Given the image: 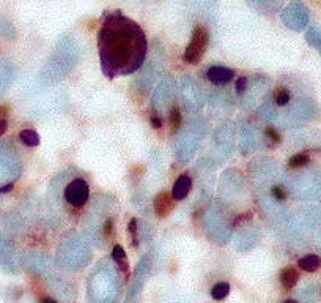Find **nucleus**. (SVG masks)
Here are the masks:
<instances>
[{"label": "nucleus", "instance_id": "nucleus-7", "mask_svg": "<svg viewBox=\"0 0 321 303\" xmlns=\"http://www.w3.org/2000/svg\"><path fill=\"white\" fill-rule=\"evenodd\" d=\"M297 279H299V273L293 267H287L280 271V283L285 289H293L297 284Z\"/></svg>", "mask_w": 321, "mask_h": 303}, {"label": "nucleus", "instance_id": "nucleus-16", "mask_svg": "<svg viewBox=\"0 0 321 303\" xmlns=\"http://www.w3.org/2000/svg\"><path fill=\"white\" fill-rule=\"evenodd\" d=\"M266 135H268L271 141H274L276 144H279V142L282 141V136H280V135H279L277 131L274 130L272 127H268V128H266Z\"/></svg>", "mask_w": 321, "mask_h": 303}, {"label": "nucleus", "instance_id": "nucleus-4", "mask_svg": "<svg viewBox=\"0 0 321 303\" xmlns=\"http://www.w3.org/2000/svg\"><path fill=\"white\" fill-rule=\"evenodd\" d=\"M175 202L172 198V193L169 191H162L159 193L154 199V213L159 216V218H166V216L174 210Z\"/></svg>", "mask_w": 321, "mask_h": 303}, {"label": "nucleus", "instance_id": "nucleus-25", "mask_svg": "<svg viewBox=\"0 0 321 303\" xmlns=\"http://www.w3.org/2000/svg\"><path fill=\"white\" fill-rule=\"evenodd\" d=\"M284 303H297V302L296 300H285Z\"/></svg>", "mask_w": 321, "mask_h": 303}, {"label": "nucleus", "instance_id": "nucleus-8", "mask_svg": "<svg viewBox=\"0 0 321 303\" xmlns=\"http://www.w3.org/2000/svg\"><path fill=\"white\" fill-rule=\"evenodd\" d=\"M297 266H299L304 271H309V273H313L321 267V259L317 254H307L297 261Z\"/></svg>", "mask_w": 321, "mask_h": 303}, {"label": "nucleus", "instance_id": "nucleus-19", "mask_svg": "<svg viewBox=\"0 0 321 303\" xmlns=\"http://www.w3.org/2000/svg\"><path fill=\"white\" fill-rule=\"evenodd\" d=\"M112 234H114V220L109 218L104 224V236L109 238V237H112Z\"/></svg>", "mask_w": 321, "mask_h": 303}, {"label": "nucleus", "instance_id": "nucleus-12", "mask_svg": "<svg viewBox=\"0 0 321 303\" xmlns=\"http://www.w3.org/2000/svg\"><path fill=\"white\" fill-rule=\"evenodd\" d=\"M181 112H179V109L176 106L172 107V111H170V117H169V122H170V131L172 133H176V131L179 130V127H181Z\"/></svg>", "mask_w": 321, "mask_h": 303}, {"label": "nucleus", "instance_id": "nucleus-15", "mask_svg": "<svg viewBox=\"0 0 321 303\" xmlns=\"http://www.w3.org/2000/svg\"><path fill=\"white\" fill-rule=\"evenodd\" d=\"M129 234L132 236V246H139V242H137V237H136V232H137V220L136 218H132L129 221Z\"/></svg>", "mask_w": 321, "mask_h": 303}, {"label": "nucleus", "instance_id": "nucleus-1", "mask_svg": "<svg viewBox=\"0 0 321 303\" xmlns=\"http://www.w3.org/2000/svg\"><path fill=\"white\" fill-rule=\"evenodd\" d=\"M101 68L109 79L131 74L142 67L146 56V36L137 22L120 13L107 16L98 34Z\"/></svg>", "mask_w": 321, "mask_h": 303}, {"label": "nucleus", "instance_id": "nucleus-23", "mask_svg": "<svg viewBox=\"0 0 321 303\" xmlns=\"http://www.w3.org/2000/svg\"><path fill=\"white\" fill-rule=\"evenodd\" d=\"M10 112V107L8 106H0V115H6Z\"/></svg>", "mask_w": 321, "mask_h": 303}, {"label": "nucleus", "instance_id": "nucleus-10", "mask_svg": "<svg viewBox=\"0 0 321 303\" xmlns=\"http://www.w3.org/2000/svg\"><path fill=\"white\" fill-rule=\"evenodd\" d=\"M309 163H310L309 153H297V155H293V157L288 160V166L292 169H297V168L307 166Z\"/></svg>", "mask_w": 321, "mask_h": 303}, {"label": "nucleus", "instance_id": "nucleus-21", "mask_svg": "<svg viewBox=\"0 0 321 303\" xmlns=\"http://www.w3.org/2000/svg\"><path fill=\"white\" fill-rule=\"evenodd\" d=\"M13 186H14L13 183H8V185H3V186H2V188H0V193H2V194H5V193H10V191L13 190Z\"/></svg>", "mask_w": 321, "mask_h": 303}, {"label": "nucleus", "instance_id": "nucleus-24", "mask_svg": "<svg viewBox=\"0 0 321 303\" xmlns=\"http://www.w3.org/2000/svg\"><path fill=\"white\" fill-rule=\"evenodd\" d=\"M41 303H57V302L54 300V299H49V297H48V299H43Z\"/></svg>", "mask_w": 321, "mask_h": 303}, {"label": "nucleus", "instance_id": "nucleus-5", "mask_svg": "<svg viewBox=\"0 0 321 303\" xmlns=\"http://www.w3.org/2000/svg\"><path fill=\"white\" fill-rule=\"evenodd\" d=\"M191 188H192L191 177L187 174H181L176 178V182L174 183V188H172V198H174L175 201H181L189 194Z\"/></svg>", "mask_w": 321, "mask_h": 303}, {"label": "nucleus", "instance_id": "nucleus-11", "mask_svg": "<svg viewBox=\"0 0 321 303\" xmlns=\"http://www.w3.org/2000/svg\"><path fill=\"white\" fill-rule=\"evenodd\" d=\"M230 294V284L229 283H219L211 289V297L214 300H224Z\"/></svg>", "mask_w": 321, "mask_h": 303}, {"label": "nucleus", "instance_id": "nucleus-2", "mask_svg": "<svg viewBox=\"0 0 321 303\" xmlns=\"http://www.w3.org/2000/svg\"><path fill=\"white\" fill-rule=\"evenodd\" d=\"M208 40H209V35H208V30L205 27L197 26L194 29L191 41H189V44H187V48L183 54V60L186 62V64H191V65L199 64L203 57V54H205V51H206Z\"/></svg>", "mask_w": 321, "mask_h": 303}, {"label": "nucleus", "instance_id": "nucleus-14", "mask_svg": "<svg viewBox=\"0 0 321 303\" xmlns=\"http://www.w3.org/2000/svg\"><path fill=\"white\" fill-rule=\"evenodd\" d=\"M112 258L118 262V261H123L126 259V253H124V248L121 245H115L114 246V251H112Z\"/></svg>", "mask_w": 321, "mask_h": 303}, {"label": "nucleus", "instance_id": "nucleus-22", "mask_svg": "<svg viewBox=\"0 0 321 303\" xmlns=\"http://www.w3.org/2000/svg\"><path fill=\"white\" fill-rule=\"evenodd\" d=\"M6 128H8V125H6V122H5L3 119H0V136H2V135L5 133Z\"/></svg>", "mask_w": 321, "mask_h": 303}, {"label": "nucleus", "instance_id": "nucleus-3", "mask_svg": "<svg viewBox=\"0 0 321 303\" xmlns=\"http://www.w3.org/2000/svg\"><path fill=\"white\" fill-rule=\"evenodd\" d=\"M88 196H90V186L84 178H76L65 190V199L73 207L84 205L88 201Z\"/></svg>", "mask_w": 321, "mask_h": 303}, {"label": "nucleus", "instance_id": "nucleus-20", "mask_svg": "<svg viewBox=\"0 0 321 303\" xmlns=\"http://www.w3.org/2000/svg\"><path fill=\"white\" fill-rule=\"evenodd\" d=\"M151 125H153V128L159 130L162 127V120L159 117H156V115H153V117H151Z\"/></svg>", "mask_w": 321, "mask_h": 303}, {"label": "nucleus", "instance_id": "nucleus-9", "mask_svg": "<svg viewBox=\"0 0 321 303\" xmlns=\"http://www.w3.org/2000/svg\"><path fill=\"white\" fill-rule=\"evenodd\" d=\"M19 139L22 144H26L27 147H36L40 144V135L33 130H22L19 133Z\"/></svg>", "mask_w": 321, "mask_h": 303}, {"label": "nucleus", "instance_id": "nucleus-6", "mask_svg": "<svg viewBox=\"0 0 321 303\" xmlns=\"http://www.w3.org/2000/svg\"><path fill=\"white\" fill-rule=\"evenodd\" d=\"M233 69L224 68V67H211L206 71V77L214 84H227L233 79Z\"/></svg>", "mask_w": 321, "mask_h": 303}, {"label": "nucleus", "instance_id": "nucleus-18", "mask_svg": "<svg viewBox=\"0 0 321 303\" xmlns=\"http://www.w3.org/2000/svg\"><path fill=\"white\" fill-rule=\"evenodd\" d=\"M246 85H247V79L244 76H241V77H238L236 79V93H244L246 92Z\"/></svg>", "mask_w": 321, "mask_h": 303}, {"label": "nucleus", "instance_id": "nucleus-13", "mask_svg": "<svg viewBox=\"0 0 321 303\" xmlns=\"http://www.w3.org/2000/svg\"><path fill=\"white\" fill-rule=\"evenodd\" d=\"M274 98H276V103L279 106H285L290 101V90L285 87H279L276 93H274Z\"/></svg>", "mask_w": 321, "mask_h": 303}, {"label": "nucleus", "instance_id": "nucleus-17", "mask_svg": "<svg viewBox=\"0 0 321 303\" xmlns=\"http://www.w3.org/2000/svg\"><path fill=\"white\" fill-rule=\"evenodd\" d=\"M271 193H272V196L276 199H279V201L287 199V193H285L284 188H280V186H274V188L271 190Z\"/></svg>", "mask_w": 321, "mask_h": 303}]
</instances>
